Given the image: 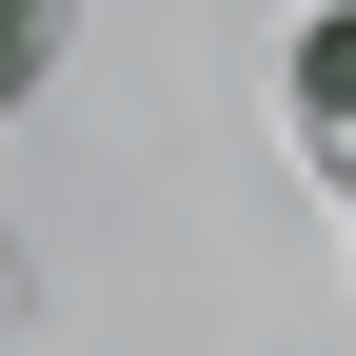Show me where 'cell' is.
<instances>
[{"instance_id": "6da1fadb", "label": "cell", "mask_w": 356, "mask_h": 356, "mask_svg": "<svg viewBox=\"0 0 356 356\" xmlns=\"http://www.w3.org/2000/svg\"><path fill=\"white\" fill-rule=\"evenodd\" d=\"M297 99H317V119H356V0H337L317 40H297Z\"/></svg>"}]
</instances>
